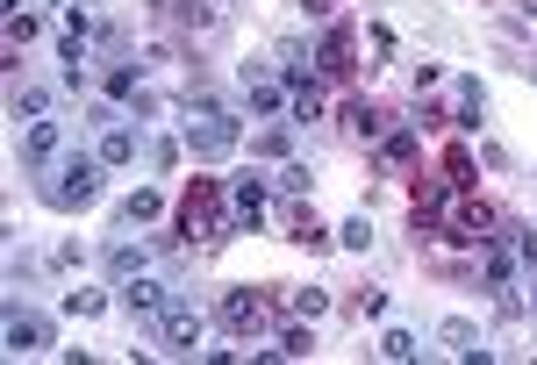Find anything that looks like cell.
I'll use <instances>...</instances> for the list:
<instances>
[{
  "mask_svg": "<svg viewBox=\"0 0 537 365\" xmlns=\"http://www.w3.org/2000/svg\"><path fill=\"white\" fill-rule=\"evenodd\" d=\"M43 201H51L58 215H72V208H94V201H101V158L65 151L58 165H43Z\"/></svg>",
  "mask_w": 537,
  "mask_h": 365,
  "instance_id": "cell-1",
  "label": "cell"
},
{
  "mask_svg": "<svg viewBox=\"0 0 537 365\" xmlns=\"http://www.w3.org/2000/svg\"><path fill=\"white\" fill-rule=\"evenodd\" d=\"M237 136H244V115H230L215 94H187V144H194V158H230Z\"/></svg>",
  "mask_w": 537,
  "mask_h": 365,
  "instance_id": "cell-2",
  "label": "cell"
},
{
  "mask_svg": "<svg viewBox=\"0 0 537 365\" xmlns=\"http://www.w3.org/2000/svg\"><path fill=\"white\" fill-rule=\"evenodd\" d=\"M230 201V187H215V179H194V194L179 201V237H222V222H215V208Z\"/></svg>",
  "mask_w": 537,
  "mask_h": 365,
  "instance_id": "cell-3",
  "label": "cell"
},
{
  "mask_svg": "<svg viewBox=\"0 0 537 365\" xmlns=\"http://www.w3.org/2000/svg\"><path fill=\"white\" fill-rule=\"evenodd\" d=\"M201 330H208V323H201V308H194V301H172V308L158 315V344L179 351V358L201 351Z\"/></svg>",
  "mask_w": 537,
  "mask_h": 365,
  "instance_id": "cell-4",
  "label": "cell"
},
{
  "mask_svg": "<svg viewBox=\"0 0 537 365\" xmlns=\"http://www.w3.org/2000/svg\"><path fill=\"white\" fill-rule=\"evenodd\" d=\"M58 158H65V129H58L51 115H36V122L22 129V165L43 172V165H58Z\"/></svg>",
  "mask_w": 537,
  "mask_h": 365,
  "instance_id": "cell-5",
  "label": "cell"
},
{
  "mask_svg": "<svg viewBox=\"0 0 537 365\" xmlns=\"http://www.w3.org/2000/svg\"><path fill=\"white\" fill-rule=\"evenodd\" d=\"M8 351L15 358H36V351H51V323H43V315H29V308H8Z\"/></svg>",
  "mask_w": 537,
  "mask_h": 365,
  "instance_id": "cell-6",
  "label": "cell"
},
{
  "mask_svg": "<svg viewBox=\"0 0 537 365\" xmlns=\"http://www.w3.org/2000/svg\"><path fill=\"white\" fill-rule=\"evenodd\" d=\"M172 301H179V294L158 280V272H137V280H122V308H129V315H165Z\"/></svg>",
  "mask_w": 537,
  "mask_h": 365,
  "instance_id": "cell-7",
  "label": "cell"
},
{
  "mask_svg": "<svg viewBox=\"0 0 537 365\" xmlns=\"http://www.w3.org/2000/svg\"><path fill=\"white\" fill-rule=\"evenodd\" d=\"M487 230H495L487 201H459V208H452V230H444V237H452V244H487Z\"/></svg>",
  "mask_w": 537,
  "mask_h": 365,
  "instance_id": "cell-8",
  "label": "cell"
},
{
  "mask_svg": "<svg viewBox=\"0 0 537 365\" xmlns=\"http://www.w3.org/2000/svg\"><path fill=\"white\" fill-rule=\"evenodd\" d=\"M222 323H230V330H237V337H258V330H265V301H258V294H244V287H237V294H230V301H222Z\"/></svg>",
  "mask_w": 537,
  "mask_h": 365,
  "instance_id": "cell-9",
  "label": "cell"
},
{
  "mask_svg": "<svg viewBox=\"0 0 537 365\" xmlns=\"http://www.w3.org/2000/svg\"><path fill=\"white\" fill-rule=\"evenodd\" d=\"M230 208H237V222H251V230H258V215H265V179L258 172L230 179Z\"/></svg>",
  "mask_w": 537,
  "mask_h": 365,
  "instance_id": "cell-10",
  "label": "cell"
},
{
  "mask_svg": "<svg viewBox=\"0 0 537 365\" xmlns=\"http://www.w3.org/2000/svg\"><path fill=\"white\" fill-rule=\"evenodd\" d=\"M344 129L358 136V144H380V136H387V115H380L373 101H344Z\"/></svg>",
  "mask_w": 537,
  "mask_h": 365,
  "instance_id": "cell-11",
  "label": "cell"
},
{
  "mask_svg": "<svg viewBox=\"0 0 537 365\" xmlns=\"http://www.w3.org/2000/svg\"><path fill=\"white\" fill-rule=\"evenodd\" d=\"M108 272H115V287H122V280H137V272H151V251H144V244H129V237H115V244H108Z\"/></svg>",
  "mask_w": 537,
  "mask_h": 365,
  "instance_id": "cell-12",
  "label": "cell"
},
{
  "mask_svg": "<svg viewBox=\"0 0 537 365\" xmlns=\"http://www.w3.org/2000/svg\"><path fill=\"white\" fill-rule=\"evenodd\" d=\"M437 337H444V351H459V358H487V344H480V330L466 323V315H444Z\"/></svg>",
  "mask_w": 537,
  "mask_h": 365,
  "instance_id": "cell-13",
  "label": "cell"
},
{
  "mask_svg": "<svg viewBox=\"0 0 537 365\" xmlns=\"http://www.w3.org/2000/svg\"><path fill=\"white\" fill-rule=\"evenodd\" d=\"M244 101H251V115H280V108H287L294 94H280V86H273V79H258V72L244 65Z\"/></svg>",
  "mask_w": 537,
  "mask_h": 365,
  "instance_id": "cell-14",
  "label": "cell"
},
{
  "mask_svg": "<svg viewBox=\"0 0 537 365\" xmlns=\"http://www.w3.org/2000/svg\"><path fill=\"white\" fill-rule=\"evenodd\" d=\"M280 237H294V244H308V251H316V244H323V222H316V208H308V201H294Z\"/></svg>",
  "mask_w": 537,
  "mask_h": 365,
  "instance_id": "cell-15",
  "label": "cell"
},
{
  "mask_svg": "<svg viewBox=\"0 0 537 365\" xmlns=\"http://www.w3.org/2000/svg\"><path fill=\"white\" fill-rule=\"evenodd\" d=\"M316 65H323L330 79H344V72H351V29H330V36H323V51H316Z\"/></svg>",
  "mask_w": 537,
  "mask_h": 365,
  "instance_id": "cell-16",
  "label": "cell"
},
{
  "mask_svg": "<svg viewBox=\"0 0 537 365\" xmlns=\"http://www.w3.org/2000/svg\"><path fill=\"white\" fill-rule=\"evenodd\" d=\"M101 165H129L137 158V129H122V122H108V136H101V151H94Z\"/></svg>",
  "mask_w": 537,
  "mask_h": 365,
  "instance_id": "cell-17",
  "label": "cell"
},
{
  "mask_svg": "<svg viewBox=\"0 0 537 365\" xmlns=\"http://www.w3.org/2000/svg\"><path fill=\"white\" fill-rule=\"evenodd\" d=\"M287 122H323V86H316V79H301V86H294Z\"/></svg>",
  "mask_w": 537,
  "mask_h": 365,
  "instance_id": "cell-18",
  "label": "cell"
},
{
  "mask_svg": "<svg viewBox=\"0 0 537 365\" xmlns=\"http://www.w3.org/2000/svg\"><path fill=\"white\" fill-rule=\"evenodd\" d=\"M416 158V129H394V136H380V172H401Z\"/></svg>",
  "mask_w": 537,
  "mask_h": 365,
  "instance_id": "cell-19",
  "label": "cell"
},
{
  "mask_svg": "<svg viewBox=\"0 0 537 365\" xmlns=\"http://www.w3.org/2000/svg\"><path fill=\"white\" fill-rule=\"evenodd\" d=\"M158 215H165V201H158L151 187H137V194L122 201V230H137V222H158Z\"/></svg>",
  "mask_w": 537,
  "mask_h": 365,
  "instance_id": "cell-20",
  "label": "cell"
},
{
  "mask_svg": "<svg viewBox=\"0 0 537 365\" xmlns=\"http://www.w3.org/2000/svg\"><path fill=\"white\" fill-rule=\"evenodd\" d=\"M65 315L94 323V315H108V294H101V287H72V294H65Z\"/></svg>",
  "mask_w": 537,
  "mask_h": 365,
  "instance_id": "cell-21",
  "label": "cell"
},
{
  "mask_svg": "<svg viewBox=\"0 0 537 365\" xmlns=\"http://www.w3.org/2000/svg\"><path fill=\"white\" fill-rule=\"evenodd\" d=\"M480 115H487V94H480V79H459V115H452V122L480 129Z\"/></svg>",
  "mask_w": 537,
  "mask_h": 365,
  "instance_id": "cell-22",
  "label": "cell"
},
{
  "mask_svg": "<svg viewBox=\"0 0 537 365\" xmlns=\"http://www.w3.org/2000/svg\"><path fill=\"white\" fill-rule=\"evenodd\" d=\"M308 179H316V172H308L301 158H280V194H294V201H301V194H308Z\"/></svg>",
  "mask_w": 537,
  "mask_h": 365,
  "instance_id": "cell-23",
  "label": "cell"
},
{
  "mask_svg": "<svg viewBox=\"0 0 537 365\" xmlns=\"http://www.w3.org/2000/svg\"><path fill=\"white\" fill-rule=\"evenodd\" d=\"M337 244H344V251H373V222H366V215H351L344 230H337Z\"/></svg>",
  "mask_w": 537,
  "mask_h": 365,
  "instance_id": "cell-24",
  "label": "cell"
},
{
  "mask_svg": "<svg viewBox=\"0 0 537 365\" xmlns=\"http://www.w3.org/2000/svg\"><path fill=\"white\" fill-rule=\"evenodd\" d=\"M509 280H516V251L495 244V251H487V287H509Z\"/></svg>",
  "mask_w": 537,
  "mask_h": 365,
  "instance_id": "cell-25",
  "label": "cell"
},
{
  "mask_svg": "<svg viewBox=\"0 0 537 365\" xmlns=\"http://www.w3.org/2000/svg\"><path fill=\"white\" fill-rule=\"evenodd\" d=\"M15 115H51V86H22V94H15Z\"/></svg>",
  "mask_w": 537,
  "mask_h": 365,
  "instance_id": "cell-26",
  "label": "cell"
},
{
  "mask_svg": "<svg viewBox=\"0 0 537 365\" xmlns=\"http://www.w3.org/2000/svg\"><path fill=\"white\" fill-rule=\"evenodd\" d=\"M323 308H330V294H323V287H294V315H301V323H316Z\"/></svg>",
  "mask_w": 537,
  "mask_h": 365,
  "instance_id": "cell-27",
  "label": "cell"
},
{
  "mask_svg": "<svg viewBox=\"0 0 537 365\" xmlns=\"http://www.w3.org/2000/svg\"><path fill=\"white\" fill-rule=\"evenodd\" d=\"M273 351H280V358H308V351H316V337L294 323V330H280V344H273Z\"/></svg>",
  "mask_w": 537,
  "mask_h": 365,
  "instance_id": "cell-28",
  "label": "cell"
},
{
  "mask_svg": "<svg viewBox=\"0 0 537 365\" xmlns=\"http://www.w3.org/2000/svg\"><path fill=\"white\" fill-rule=\"evenodd\" d=\"M380 351H387V358H416L423 344H416V330H387V337H380Z\"/></svg>",
  "mask_w": 537,
  "mask_h": 365,
  "instance_id": "cell-29",
  "label": "cell"
},
{
  "mask_svg": "<svg viewBox=\"0 0 537 365\" xmlns=\"http://www.w3.org/2000/svg\"><path fill=\"white\" fill-rule=\"evenodd\" d=\"M444 179H452V187H473V158L466 151H444Z\"/></svg>",
  "mask_w": 537,
  "mask_h": 365,
  "instance_id": "cell-30",
  "label": "cell"
},
{
  "mask_svg": "<svg viewBox=\"0 0 537 365\" xmlns=\"http://www.w3.org/2000/svg\"><path fill=\"white\" fill-rule=\"evenodd\" d=\"M251 151H265V158H287V129H258V136H251Z\"/></svg>",
  "mask_w": 537,
  "mask_h": 365,
  "instance_id": "cell-31",
  "label": "cell"
},
{
  "mask_svg": "<svg viewBox=\"0 0 537 365\" xmlns=\"http://www.w3.org/2000/svg\"><path fill=\"white\" fill-rule=\"evenodd\" d=\"M29 36H36V15H22V8H15V15H8V51H22Z\"/></svg>",
  "mask_w": 537,
  "mask_h": 365,
  "instance_id": "cell-32",
  "label": "cell"
},
{
  "mask_svg": "<svg viewBox=\"0 0 537 365\" xmlns=\"http://www.w3.org/2000/svg\"><path fill=\"white\" fill-rule=\"evenodd\" d=\"M509 251H516V258H530V265H537V230H509Z\"/></svg>",
  "mask_w": 537,
  "mask_h": 365,
  "instance_id": "cell-33",
  "label": "cell"
},
{
  "mask_svg": "<svg viewBox=\"0 0 537 365\" xmlns=\"http://www.w3.org/2000/svg\"><path fill=\"white\" fill-rule=\"evenodd\" d=\"M523 72H530V79H537V58H523Z\"/></svg>",
  "mask_w": 537,
  "mask_h": 365,
  "instance_id": "cell-34",
  "label": "cell"
},
{
  "mask_svg": "<svg viewBox=\"0 0 537 365\" xmlns=\"http://www.w3.org/2000/svg\"><path fill=\"white\" fill-rule=\"evenodd\" d=\"M530 301H537V287H530Z\"/></svg>",
  "mask_w": 537,
  "mask_h": 365,
  "instance_id": "cell-35",
  "label": "cell"
},
{
  "mask_svg": "<svg viewBox=\"0 0 537 365\" xmlns=\"http://www.w3.org/2000/svg\"><path fill=\"white\" fill-rule=\"evenodd\" d=\"M530 8H537V0H530Z\"/></svg>",
  "mask_w": 537,
  "mask_h": 365,
  "instance_id": "cell-36",
  "label": "cell"
}]
</instances>
